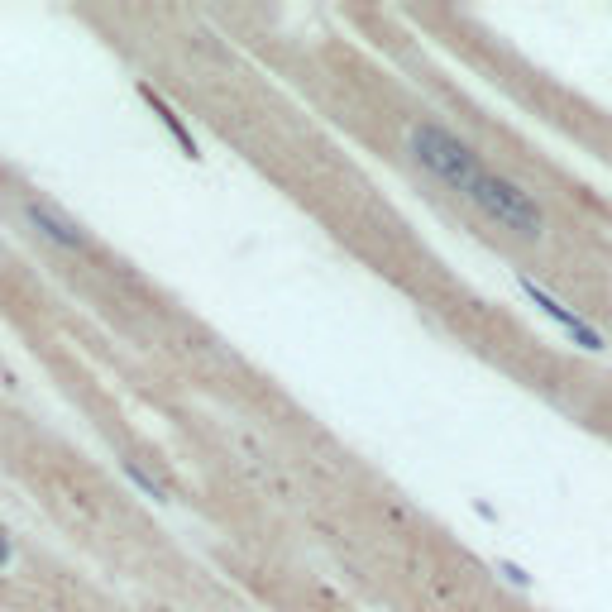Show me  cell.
<instances>
[{"label":"cell","mask_w":612,"mask_h":612,"mask_svg":"<svg viewBox=\"0 0 612 612\" xmlns=\"http://www.w3.org/2000/svg\"><path fill=\"white\" fill-rule=\"evenodd\" d=\"M407 153L416 168L436 177L445 192H455L459 201H469L483 220H493L498 230L517 235V240H546L550 220L541 211V201L526 187H517L507 173H498L464 134H455L440 120H412L407 125Z\"/></svg>","instance_id":"1"},{"label":"cell","mask_w":612,"mask_h":612,"mask_svg":"<svg viewBox=\"0 0 612 612\" xmlns=\"http://www.w3.org/2000/svg\"><path fill=\"white\" fill-rule=\"evenodd\" d=\"M24 216H29V225H34L48 244H58V249H72V254H87V249H91L87 230H82L72 216H63L58 206H48V201L29 197V201H24Z\"/></svg>","instance_id":"3"},{"label":"cell","mask_w":612,"mask_h":612,"mask_svg":"<svg viewBox=\"0 0 612 612\" xmlns=\"http://www.w3.org/2000/svg\"><path fill=\"white\" fill-rule=\"evenodd\" d=\"M517 287L526 292V302L536 306L541 316H550V321L565 330V335L574 340V345H579V350H589V354H603V350H608V340H603V335H598V330H593L589 321L579 316V311H569V302H560V297H555L546 283H536L531 273H517Z\"/></svg>","instance_id":"2"},{"label":"cell","mask_w":612,"mask_h":612,"mask_svg":"<svg viewBox=\"0 0 612 612\" xmlns=\"http://www.w3.org/2000/svg\"><path fill=\"white\" fill-rule=\"evenodd\" d=\"M10 565H15V546H10V536L0 531V574H5Z\"/></svg>","instance_id":"4"}]
</instances>
